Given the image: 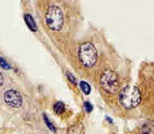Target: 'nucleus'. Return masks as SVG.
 <instances>
[{"label": "nucleus", "instance_id": "f257e3e1", "mask_svg": "<svg viewBox=\"0 0 154 134\" xmlns=\"http://www.w3.org/2000/svg\"><path fill=\"white\" fill-rule=\"evenodd\" d=\"M141 101V93L135 86L128 85L122 89L119 95V101L125 109L135 108Z\"/></svg>", "mask_w": 154, "mask_h": 134}, {"label": "nucleus", "instance_id": "f03ea898", "mask_svg": "<svg viewBox=\"0 0 154 134\" xmlns=\"http://www.w3.org/2000/svg\"><path fill=\"white\" fill-rule=\"evenodd\" d=\"M79 58L80 63L85 68L93 67L97 60V51L92 43L81 44L79 50Z\"/></svg>", "mask_w": 154, "mask_h": 134}, {"label": "nucleus", "instance_id": "7ed1b4c3", "mask_svg": "<svg viewBox=\"0 0 154 134\" xmlns=\"http://www.w3.org/2000/svg\"><path fill=\"white\" fill-rule=\"evenodd\" d=\"M46 24L54 31H59L64 24V15L57 6H51L46 14Z\"/></svg>", "mask_w": 154, "mask_h": 134}, {"label": "nucleus", "instance_id": "9b49d317", "mask_svg": "<svg viewBox=\"0 0 154 134\" xmlns=\"http://www.w3.org/2000/svg\"><path fill=\"white\" fill-rule=\"evenodd\" d=\"M66 75H67V77H68V79H69V81H70L72 84H77V82H76V78H75L73 75H72L71 73L67 72Z\"/></svg>", "mask_w": 154, "mask_h": 134}, {"label": "nucleus", "instance_id": "423d86ee", "mask_svg": "<svg viewBox=\"0 0 154 134\" xmlns=\"http://www.w3.org/2000/svg\"><path fill=\"white\" fill-rule=\"evenodd\" d=\"M67 134H84V126L83 124L78 123L71 126L67 129Z\"/></svg>", "mask_w": 154, "mask_h": 134}, {"label": "nucleus", "instance_id": "20e7f679", "mask_svg": "<svg viewBox=\"0 0 154 134\" xmlns=\"http://www.w3.org/2000/svg\"><path fill=\"white\" fill-rule=\"evenodd\" d=\"M100 85L105 91L109 94H114L119 89V79L118 75L111 70H106L101 75Z\"/></svg>", "mask_w": 154, "mask_h": 134}, {"label": "nucleus", "instance_id": "ddd939ff", "mask_svg": "<svg viewBox=\"0 0 154 134\" xmlns=\"http://www.w3.org/2000/svg\"><path fill=\"white\" fill-rule=\"evenodd\" d=\"M1 67L3 68V69H11V67H10V65H8L7 62L5 61V59L2 57L1 58Z\"/></svg>", "mask_w": 154, "mask_h": 134}, {"label": "nucleus", "instance_id": "0eeeda50", "mask_svg": "<svg viewBox=\"0 0 154 134\" xmlns=\"http://www.w3.org/2000/svg\"><path fill=\"white\" fill-rule=\"evenodd\" d=\"M24 21H25V24H27V26L32 30V31H37L38 30V27H37V24H35L33 17L30 15V14H25L24 15Z\"/></svg>", "mask_w": 154, "mask_h": 134}, {"label": "nucleus", "instance_id": "6e6552de", "mask_svg": "<svg viewBox=\"0 0 154 134\" xmlns=\"http://www.w3.org/2000/svg\"><path fill=\"white\" fill-rule=\"evenodd\" d=\"M79 86L81 88V90H82V92L86 95H89L90 92H91V86L89 85V84L85 81H81L79 83Z\"/></svg>", "mask_w": 154, "mask_h": 134}, {"label": "nucleus", "instance_id": "f8f14e48", "mask_svg": "<svg viewBox=\"0 0 154 134\" xmlns=\"http://www.w3.org/2000/svg\"><path fill=\"white\" fill-rule=\"evenodd\" d=\"M84 107H85V110H86V112H88V113H90L91 111L93 110V106L91 105V103H90V102H85V104H84Z\"/></svg>", "mask_w": 154, "mask_h": 134}, {"label": "nucleus", "instance_id": "39448f33", "mask_svg": "<svg viewBox=\"0 0 154 134\" xmlns=\"http://www.w3.org/2000/svg\"><path fill=\"white\" fill-rule=\"evenodd\" d=\"M4 100L8 106L13 107V108H19L23 104V97L21 94L13 89H10L5 92Z\"/></svg>", "mask_w": 154, "mask_h": 134}, {"label": "nucleus", "instance_id": "9d476101", "mask_svg": "<svg viewBox=\"0 0 154 134\" xmlns=\"http://www.w3.org/2000/svg\"><path fill=\"white\" fill-rule=\"evenodd\" d=\"M45 123L47 124V126L49 127V129H50L51 130H53V131H55V129H54L53 125L50 123V121H49V119H48V117H47V116H45Z\"/></svg>", "mask_w": 154, "mask_h": 134}, {"label": "nucleus", "instance_id": "1a4fd4ad", "mask_svg": "<svg viewBox=\"0 0 154 134\" xmlns=\"http://www.w3.org/2000/svg\"><path fill=\"white\" fill-rule=\"evenodd\" d=\"M53 109L57 113H62L65 112V104L63 102H56L53 107Z\"/></svg>", "mask_w": 154, "mask_h": 134}]
</instances>
